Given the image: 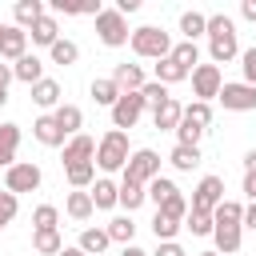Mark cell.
I'll use <instances>...</instances> for the list:
<instances>
[{
    "mask_svg": "<svg viewBox=\"0 0 256 256\" xmlns=\"http://www.w3.org/2000/svg\"><path fill=\"white\" fill-rule=\"evenodd\" d=\"M204 36H208V60L220 68V64H232V60H240V40H236V20L228 16V12H212L208 16V28H204Z\"/></svg>",
    "mask_w": 256,
    "mask_h": 256,
    "instance_id": "cell-1",
    "label": "cell"
},
{
    "mask_svg": "<svg viewBox=\"0 0 256 256\" xmlns=\"http://www.w3.org/2000/svg\"><path fill=\"white\" fill-rule=\"evenodd\" d=\"M128 156H132L128 132H120V128H108V132L96 140V160H92V164H96L104 176H112V172H124Z\"/></svg>",
    "mask_w": 256,
    "mask_h": 256,
    "instance_id": "cell-2",
    "label": "cell"
},
{
    "mask_svg": "<svg viewBox=\"0 0 256 256\" xmlns=\"http://www.w3.org/2000/svg\"><path fill=\"white\" fill-rule=\"evenodd\" d=\"M128 48H132V56H140V60H164V56L172 52V36H168L164 28H156V24H140V28H132Z\"/></svg>",
    "mask_w": 256,
    "mask_h": 256,
    "instance_id": "cell-3",
    "label": "cell"
},
{
    "mask_svg": "<svg viewBox=\"0 0 256 256\" xmlns=\"http://www.w3.org/2000/svg\"><path fill=\"white\" fill-rule=\"evenodd\" d=\"M92 20H96V36H100L104 48H124V44H128L132 28H128V20H124L116 8H100Z\"/></svg>",
    "mask_w": 256,
    "mask_h": 256,
    "instance_id": "cell-4",
    "label": "cell"
},
{
    "mask_svg": "<svg viewBox=\"0 0 256 256\" xmlns=\"http://www.w3.org/2000/svg\"><path fill=\"white\" fill-rule=\"evenodd\" d=\"M160 152L156 148H132V156H128V164H124V180H136V184H152L156 176H160Z\"/></svg>",
    "mask_w": 256,
    "mask_h": 256,
    "instance_id": "cell-5",
    "label": "cell"
},
{
    "mask_svg": "<svg viewBox=\"0 0 256 256\" xmlns=\"http://www.w3.org/2000/svg\"><path fill=\"white\" fill-rule=\"evenodd\" d=\"M40 184H44V172H40V164H32V160H16L12 168H4V192H12V196L36 192Z\"/></svg>",
    "mask_w": 256,
    "mask_h": 256,
    "instance_id": "cell-6",
    "label": "cell"
},
{
    "mask_svg": "<svg viewBox=\"0 0 256 256\" xmlns=\"http://www.w3.org/2000/svg\"><path fill=\"white\" fill-rule=\"evenodd\" d=\"M224 200V176H216V172H208V176H200V184L192 188V200H188V208L192 212H216V204Z\"/></svg>",
    "mask_w": 256,
    "mask_h": 256,
    "instance_id": "cell-7",
    "label": "cell"
},
{
    "mask_svg": "<svg viewBox=\"0 0 256 256\" xmlns=\"http://www.w3.org/2000/svg\"><path fill=\"white\" fill-rule=\"evenodd\" d=\"M188 80H192V96L204 100V104H212V100L220 96V88H224V72H220L216 64H196Z\"/></svg>",
    "mask_w": 256,
    "mask_h": 256,
    "instance_id": "cell-8",
    "label": "cell"
},
{
    "mask_svg": "<svg viewBox=\"0 0 256 256\" xmlns=\"http://www.w3.org/2000/svg\"><path fill=\"white\" fill-rule=\"evenodd\" d=\"M216 100L224 104V112H256V88L244 80H224Z\"/></svg>",
    "mask_w": 256,
    "mask_h": 256,
    "instance_id": "cell-9",
    "label": "cell"
},
{
    "mask_svg": "<svg viewBox=\"0 0 256 256\" xmlns=\"http://www.w3.org/2000/svg\"><path fill=\"white\" fill-rule=\"evenodd\" d=\"M108 116H112V128H136L140 124V116H144V100H140V92H120V100L108 108Z\"/></svg>",
    "mask_w": 256,
    "mask_h": 256,
    "instance_id": "cell-10",
    "label": "cell"
},
{
    "mask_svg": "<svg viewBox=\"0 0 256 256\" xmlns=\"http://www.w3.org/2000/svg\"><path fill=\"white\" fill-rule=\"evenodd\" d=\"M64 168H72V164H92L96 160V140L88 136V132H80V136H68L64 140Z\"/></svg>",
    "mask_w": 256,
    "mask_h": 256,
    "instance_id": "cell-11",
    "label": "cell"
},
{
    "mask_svg": "<svg viewBox=\"0 0 256 256\" xmlns=\"http://www.w3.org/2000/svg\"><path fill=\"white\" fill-rule=\"evenodd\" d=\"M32 104L44 108V112H56V108L64 104V88H60V80H52V76L36 80V84H32Z\"/></svg>",
    "mask_w": 256,
    "mask_h": 256,
    "instance_id": "cell-12",
    "label": "cell"
},
{
    "mask_svg": "<svg viewBox=\"0 0 256 256\" xmlns=\"http://www.w3.org/2000/svg\"><path fill=\"white\" fill-rule=\"evenodd\" d=\"M88 196H92V208H96V212H112L116 200H120V184H116L112 176H96L92 188H88Z\"/></svg>",
    "mask_w": 256,
    "mask_h": 256,
    "instance_id": "cell-13",
    "label": "cell"
},
{
    "mask_svg": "<svg viewBox=\"0 0 256 256\" xmlns=\"http://www.w3.org/2000/svg\"><path fill=\"white\" fill-rule=\"evenodd\" d=\"M32 136H36V144H44V148H64V140H68V136L60 132V124H56L52 112H40V116H36Z\"/></svg>",
    "mask_w": 256,
    "mask_h": 256,
    "instance_id": "cell-14",
    "label": "cell"
},
{
    "mask_svg": "<svg viewBox=\"0 0 256 256\" xmlns=\"http://www.w3.org/2000/svg\"><path fill=\"white\" fill-rule=\"evenodd\" d=\"M24 52H28V32H24V28H16V24H4V40H0V60L16 64V60H20Z\"/></svg>",
    "mask_w": 256,
    "mask_h": 256,
    "instance_id": "cell-15",
    "label": "cell"
},
{
    "mask_svg": "<svg viewBox=\"0 0 256 256\" xmlns=\"http://www.w3.org/2000/svg\"><path fill=\"white\" fill-rule=\"evenodd\" d=\"M180 116H184V104H180L176 96H168L164 104H156V108H152V128H160V132H176Z\"/></svg>",
    "mask_w": 256,
    "mask_h": 256,
    "instance_id": "cell-16",
    "label": "cell"
},
{
    "mask_svg": "<svg viewBox=\"0 0 256 256\" xmlns=\"http://www.w3.org/2000/svg\"><path fill=\"white\" fill-rule=\"evenodd\" d=\"M212 240H216V252L220 256H236L240 252V240H244V228L240 224H212Z\"/></svg>",
    "mask_w": 256,
    "mask_h": 256,
    "instance_id": "cell-17",
    "label": "cell"
},
{
    "mask_svg": "<svg viewBox=\"0 0 256 256\" xmlns=\"http://www.w3.org/2000/svg\"><path fill=\"white\" fill-rule=\"evenodd\" d=\"M28 36H32V44H36V48H52V44L60 40V20H56L52 12H44V16L28 28Z\"/></svg>",
    "mask_w": 256,
    "mask_h": 256,
    "instance_id": "cell-18",
    "label": "cell"
},
{
    "mask_svg": "<svg viewBox=\"0 0 256 256\" xmlns=\"http://www.w3.org/2000/svg\"><path fill=\"white\" fill-rule=\"evenodd\" d=\"M12 80H20V84H36V80H44V60L36 56V52H24L16 64H12Z\"/></svg>",
    "mask_w": 256,
    "mask_h": 256,
    "instance_id": "cell-19",
    "label": "cell"
},
{
    "mask_svg": "<svg viewBox=\"0 0 256 256\" xmlns=\"http://www.w3.org/2000/svg\"><path fill=\"white\" fill-rule=\"evenodd\" d=\"M112 80H116V88H120V92H140V88L148 84L144 68H140V64H128V60L112 68Z\"/></svg>",
    "mask_w": 256,
    "mask_h": 256,
    "instance_id": "cell-20",
    "label": "cell"
},
{
    "mask_svg": "<svg viewBox=\"0 0 256 256\" xmlns=\"http://www.w3.org/2000/svg\"><path fill=\"white\" fill-rule=\"evenodd\" d=\"M64 216H68V220H76V224H88V220L96 216V208H92V196L72 188V192L64 196Z\"/></svg>",
    "mask_w": 256,
    "mask_h": 256,
    "instance_id": "cell-21",
    "label": "cell"
},
{
    "mask_svg": "<svg viewBox=\"0 0 256 256\" xmlns=\"http://www.w3.org/2000/svg\"><path fill=\"white\" fill-rule=\"evenodd\" d=\"M108 244H112V240H108V232H104V228H96V224H84V228H80L76 248H80L84 256H104V252H108Z\"/></svg>",
    "mask_w": 256,
    "mask_h": 256,
    "instance_id": "cell-22",
    "label": "cell"
},
{
    "mask_svg": "<svg viewBox=\"0 0 256 256\" xmlns=\"http://www.w3.org/2000/svg\"><path fill=\"white\" fill-rule=\"evenodd\" d=\"M16 148H20V124L4 120L0 124V168H12L16 164Z\"/></svg>",
    "mask_w": 256,
    "mask_h": 256,
    "instance_id": "cell-23",
    "label": "cell"
},
{
    "mask_svg": "<svg viewBox=\"0 0 256 256\" xmlns=\"http://www.w3.org/2000/svg\"><path fill=\"white\" fill-rule=\"evenodd\" d=\"M100 8H104L100 0H52L48 4L52 16H96Z\"/></svg>",
    "mask_w": 256,
    "mask_h": 256,
    "instance_id": "cell-24",
    "label": "cell"
},
{
    "mask_svg": "<svg viewBox=\"0 0 256 256\" xmlns=\"http://www.w3.org/2000/svg\"><path fill=\"white\" fill-rule=\"evenodd\" d=\"M44 12H48V8H44V0H16V4H12V24L28 32Z\"/></svg>",
    "mask_w": 256,
    "mask_h": 256,
    "instance_id": "cell-25",
    "label": "cell"
},
{
    "mask_svg": "<svg viewBox=\"0 0 256 256\" xmlns=\"http://www.w3.org/2000/svg\"><path fill=\"white\" fill-rule=\"evenodd\" d=\"M88 96H92L100 108H112V104L120 100V88H116V80H112V76H96V80L88 84Z\"/></svg>",
    "mask_w": 256,
    "mask_h": 256,
    "instance_id": "cell-26",
    "label": "cell"
},
{
    "mask_svg": "<svg viewBox=\"0 0 256 256\" xmlns=\"http://www.w3.org/2000/svg\"><path fill=\"white\" fill-rule=\"evenodd\" d=\"M52 116H56V124H60L64 136H80V128H84V112H80L76 104H60Z\"/></svg>",
    "mask_w": 256,
    "mask_h": 256,
    "instance_id": "cell-27",
    "label": "cell"
},
{
    "mask_svg": "<svg viewBox=\"0 0 256 256\" xmlns=\"http://www.w3.org/2000/svg\"><path fill=\"white\" fill-rule=\"evenodd\" d=\"M168 164H172L176 172H192V168H200V148H196V144H176V148L168 152Z\"/></svg>",
    "mask_w": 256,
    "mask_h": 256,
    "instance_id": "cell-28",
    "label": "cell"
},
{
    "mask_svg": "<svg viewBox=\"0 0 256 256\" xmlns=\"http://www.w3.org/2000/svg\"><path fill=\"white\" fill-rule=\"evenodd\" d=\"M144 200H148L144 184H136V180H124V176H120V200H116V204H120V208H124V212L132 216V212H136V208H140Z\"/></svg>",
    "mask_w": 256,
    "mask_h": 256,
    "instance_id": "cell-29",
    "label": "cell"
},
{
    "mask_svg": "<svg viewBox=\"0 0 256 256\" xmlns=\"http://www.w3.org/2000/svg\"><path fill=\"white\" fill-rule=\"evenodd\" d=\"M204 28H208V16H204V12H196V8L180 12V36H184V40L196 44V40L204 36Z\"/></svg>",
    "mask_w": 256,
    "mask_h": 256,
    "instance_id": "cell-30",
    "label": "cell"
},
{
    "mask_svg": "<svg viewBox=\"0 0 256 256\" xmlns=\"http://www.w3.org/2000/svg\"><path fill=\"white\" fill-rule=\"evenodd\" d=\"M104 232H108L112 244H132V240H136V224H132V216H112V220L104 224Z\"/></svg>",
    "mask_w": 256,
    "mask_h": 256,
    "instance_id": "cell-31",
    "label": "cell"
},
{
    "mask_svg": "<svg viewBox=\"0 0 256 256\" xmlns=\"http://www.w3.org/2000/svg\"><path fill=\"white\" fill-rule=\"evenodd\" d=\"M168 56H172V60H176V64H180L188 76H192V68L200 64V44H192V40H180V44H172V52H168Z\"/></svg>",
    "mask_w": 256,
    "mask_h": 256,
    "instance_id": "cell-32",
    "label": "cell"
},
{
    "mask_svg": "<svg viewBox=\"0 0 256 256\" xmlns=\"http://www.w3.org/2000/svg\"><path fill=\"white\" fill-rule=\"evenodd\" d=\"M156 84H164V88H172V84H180V80H188V72L172 60V56H164V60H156V76H152Z\"/></svg>",
    "mask_w": 256,
    "mask_h": 256,
    "instance_id": "cell-33",
    "label": "cell"
},
{
    "mask_svg": "<svg viewBox=\"0 0 256 256\" xmlns=\"http://www.w3.org/2000/svg\"><path fill=\"white\" fill-rule=\"evenodd\" d=\"M144 192H148V200H152V204L160 208V204H164V200H172V196H176L180 188H176V180H172V176H164V172H160V176H156L152 184H144Z\"/></svg>",
    "mask_w": 256,
    "mask_h": 256,
    "instance_id": "cell-34",
    "label": "cell"
},
{
    "mask_svg": "<svg viewBox=\"0 0 256 256\" xmlns=\"http://www.w3.org/2000/svg\"><path fill=\"white\" fill-rule=\"evenodd\" d=\"M60 228V208L56 204H36L32 208V232H52Z\"/></svg>",
    "mask_w": 256,
    "mask_h": 256,
    "instance_id": "cell-35",
    "label": "cell"
},
{
    "mask_svg": "<svg viewBox=\"0 0 256 256\" xmlns=\"http://www.w3.org/2000/svg\"><path fill=\"white\" fill-rule=\"evenodd\" d=\"M48 60H52V64H64V68H68V64H76V60H80V44H76V40H64V36H60V40H56V44L48 48Z\"/></svg>",
    "mask_w": 256,
    "mask_h": 256,
    "instance_id": "cell-36",
    "label": "cell"
},
{
    "mask_svg": "<svg viewBox=\"0 0 256 256\" xmlns=\"http://www.w3.org/2000/svg\"><path fill=\"white\" fill-rule=\"evenodd\" d=\"M64 180H68L76 192H88L92 180H96V164H72V168H64Z\"/></svg>",
    "mask_w": 256,
    "mask_h": 256,
    "instance_id": "cell-37",
    "label": "cell"
},
{
    "mask_svg": "<svg viewBox=\"0 0 256 256\" xmlns=\"http://www.w3.org/2000/svg\"><path fill=\"white\" fill-rule=\"evenodd\" d=\"M244 220V204L240 200H220L216 212H212V224H240ZM244 228V224H240Z\"/></svg>",
    "mask_w": 256,
    "mask_h": 256,
    "instance_id": "cell-38",
    "label": "cell"
},
{
    "mask_svg": "<svg viewBox=\"0 0 256 256\" xmlns=\"http://www.w3.org/2000/svg\"><path fill=\"white\" fill-rule=\"evenodd\" d=\"M32 248H36L40 256H56V252L64 248V240H60V228H52V232H32Z\"/></svg>",
    "mask_w": 256,
    "mask_h": 256,
    "instance_id": "cell-39",
    "label": "cell"
},
{
    "mask_svg": "<svg viewBox=\"0 0 256 256\" xmlns=\"http://www.w3.org/2000/svg\"><path fill=\"white\" fill-rule=\"evenodd\" d=\"M184 120L208 132V124H212V104H204V100H192V104H184Z\"/></svg>",
    "mask_w": 256,
    "mask_h": 256,
    "instance_id": "cell-40",
    "label": "cell"
},
{
    "mask_svg": "<svg viewBox=\"0 0 256 256\" xmlns=\"http://www.w3.org/2000/svg\"><path fill=\"white\" fill-rule=\"evenodd\" d=\"M156 212H160V216H168V220H176V224H184V216H188V196H184V192H176V196H172V200H164Z\"/></svg>",
    "mask_w": 256,
    "mask_h": 256,
    "instance_id": "cell-41",
    "label": "cell"
},
{
    "mask_svg": "<svg viewBox=\"0 0 256 256\" xmlns=\"http://www.w3.org/2000/svg\"><path fill=\"white\" fill-rule=\"evenodd\" d=\"M180 228H184V224H176V220H168V216H160V212L152 216V236H156V244H160V240H176Z\"/></svg>",
    "mask_w": 256,
    "mask_h": 256,
    "instance_id": "cell-42",
    "label": "cell"
},
{
    "mask_svg": "<svg viewBox=\"0 0 256 256\" xmlns=\"http://www.w3.org/2000/svg\"><path fill=\"white\" fill-rule=\"evenodd\" d=\"M184 228H188L192 236H212V216H208V212H192V208H188Z\"/></svg>",
    "mask_w": 256,
    "mask_h": 256,
    "instance_id": "cell-43",
    "label": "cell"
},
{
    "mask_svg": "<svg viewBox=\"0 0 256 256\" xmlns=\"http://www.w3.org/2000/svg\"><path fill=\"white\" fill-rule=\"evenodd\" d=\"M140 100H144V108H156V104H164V100H168V88H164V84H156V80H148V84L140 88Z\"/></svg>",
    "mask_w": 256,
    "mask_h": 256,
    "instance_id": "cell-44",
    "label": "cell"
},
{
    "mask_svg": "<svg viewBox=\"0 0 256 256\" xmlns=\"http://www.w3.org/2000/svg\"><path fill=\"white\" fill-rule=\"evenodd\" d=\"M16 212H20V196L0 192V228H8V224L16 220Z\"/></svg>",
    "mask_w": 256,
    "mask_h": 256,
    "instance_id": "cell-45",
    "label": "cell"
},
{
    "mask_svg": "<svg viewBox=\"0 0 256 256\" xmlns=\"http://www.w3.org/2000/svg\"><path fill=\"white\" fill-rule=\"evenodd\" d=\"M200 136H204V128H196V124H188V120L180 116V124H176V144H196V148H200Z\"/></svg>",
    "mask_w": 256,
    "mask_h": 256,
    "instance_id": "cell-46",
    "label": "cell"
},
{
    "mask_svg": "<svg viewBox=\"0 0 256 256\" xmlns=\"http://www.w3.org/2000/svg\"><path fill=\"white\" fill-rule=\"evenodd\" d=\"M240 72H244V84L256 88V44L252 48H240Z\"/></svg>",
    "mask_w": 256,
    "mask_h": 256,
    "instance_id": "cell-47",
    "label": "cell"
},
{
    "mask_svg": "<svg viewBox=\"0 0 256 256\" xmlns=\"http://www.w3.org/2000/svg\"><path fill=\"white\" fill-rule=\"evenodd\" d=\"M148 256H188V252H184L176 240H160V244H156V252H148Z\"/></svg>",
    "mask_w": 256,
    "mask_h": 256,
    "instance_id": "cell-48",
    "label": "cell"
},
{
    "mask_svg": "<svg viewBox=\"0 0 256 256\" xmlns=\"http://www.w3.org/2000/svg\"><path fill=\"white\" fill-rule=\"evenodd\" d=\"M240 192H244V196L256 204V172H244V184H240Z\"/></svg>",
    "mask_w": 256,
    "mask_h": 256,
    "instance_id": "cell-49",
    "label": "cell"
},
{
    "mask_svg": "<svg viewBox=\"0 0 256 256\" xmlns=\"http://www.w3.org/2000/svg\"><path fill=\"white\" fill-rule=\"evenodd\" d=\"M240 16H244L248 24H256V0H244V4H240Z\"/></svg>",
    "mask_w": 256,
    "mask_h": 256,
    "instance_id": "cell-50",
    "label": "cell"
},
{
    "mask_svg": "<svg viewBox=\"0 0 256 256\" xmlns=\"http://www.w3.org/2000/svg\"><path fill=\"white\" fill-rule=\"evenodd\" d=\"M240 224H244V228H252V232H256V204H248V208H244V220H240Z\"/></svg>",
    "mask_w": 256,
    "mask_h": 256,
    "instance_id": "cell-51",
    "label": "cell"
},
{
    "mask_svg": "<svg viewBox=\"0 0 256 256\" xmlns=\"http://www.w3.org/2000/svg\"><path fill=\"white\" fill-rule=\"evenodd\" d=\"M8 84H12V64L0 60V88H8Z\"/></svg>",
    "mask_w": 256,
    "mask_h": 256,
    "instance_id": "cell-52",
    "label": "cell"
},
{
    "mask_svg": "<svg viewBox=\"0 0 256 256\" xmlns=\"http://www.w3.org/2000/svg\"><path fill=\"white\" fill-rule=\"evenodd\" d=\"M244 172H256V148L244 152Z\"/></svg>",
    "mask_w": 256,
    "mask_h": 256,
    "instance_id": "cell-53",
    "label": "cell"
},
{
    "mask_svg": "<svg viewBox=\"0 0 256 256\" xmlns=\"http://www.w3.org/2000/svg\"><path fill=\"white\" fill-rule=\"evenodd\" d=\"M56 256H84V252H80V248H76V244H64V248H60V252H56Z\"/></svg>",
    "mask_w": 256,
    "mask_h": 256,
    "instance_id": "cell-54",
    "label": "cell"
},
{
    "mask_svg": "<svg viewBox=\"0 0 256 256\" xmlns=\"http://www.w3.org/2000/svg\"><path fill=\"white\" fill-rule=\"evenodd\" d=\"M120 256H148V252H144V248H136V244H124V252H120Z\"/></svg>",
    "mask_w": 256,
    "mask_h": 256,
    "instance_id": "cell-55",
    "label": "cell"
},
{
    "mask_svg": "<svg viewBox=\"0 0 256 256\" xmlns=\"http://www.w3.org/2000/svg\"><path fill=\"white\" fill-rule=\"evenodd\" d=\"M4 104H8V88H0V108H4Z\"/></svg>",
    "mask_w": 256,
    "mask_h": 256,
    "instance_id": "cell-56",
    "label": "cell"
},
{
    "mask_svg": "<svg viewBox=\"0 0 256 256\" xmlns=\"http://www.w3.org/2000/svg\"><path fill=\"white\" fill-rule=\"evenodd\" d=\"M196 256H220V252H216V248H208V252H196Z\"/></svg>",
    "mask_w": 256,
    "mask_h": 256,
    "instance_id": "cell-57",
    "label": "cell"
},
{
    "mask_svg": "<svg viewBox=\"0 0 256 256\" xmlns=\"http://www.w3.org/2000/svg\"><path fill=\"white\" fill-rule=\"evenodd\" d=\"M0 40H4V24H0Z\"/></svg>",
    "mask_w": 256,
    "mask_h": 256,
    "instance_id": "cell-58",
    "label": "cell"
}]
</instances>
